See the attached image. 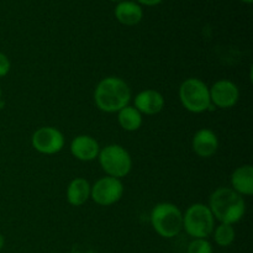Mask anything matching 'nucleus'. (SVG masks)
Returning a JSON list of instances; mask_svg holds the SVG:
<instances>
[{
	"instance_id": "nucleus-9",
	"label": "nucleus",
	"mask_w": 253,
	"mask_h": 253,
	"mask_svg": "<svg viewBox=\"0 0 253 253\" xmlns=\"http://www.w3.org/2000/svg\"><path fill=\"white\" fill-rule=\"evenodd\" d=\"M211 105L219 109H231L239 103L240 89L229 79H220L209 88Z\"/></svg>"
},
{
	"instance_id": "nucleus-6",
	"label": "nucleus",
	"mask_w": 253,
	"mask_h": 253,
	"mask_svg": "<svg viewBox=\"0 0 253 253\" xmlns=\"http://www.w3.org/2000/svg\"><path fill=\"white\" fill-rule=\"evenodd\" d=\"M98 160L101 169L108 177L121 179L132 169V158L128 151L116 143H111L104 148H100Z\"/></svg>"
},
{
	"instance_id": "nucleus-13",
	"label": "nucleus",
	"mask_w": 253,
	"mask_h": 253,
	"mask_svg": "<svg viewBox=\"0 0 253 253\" xmlns=\"http://www.w3.org/2000/svg\"><path fill=\"white\" fill-rule=\"evenodd\" d=\"M231 189L242 197H251L253 194V167L244 165L237 167L230 177Z\"/></svg>"
},
{
	"instance_id": "nucleus-10",
	"label": "nucleus",
	"mask_w": 253,
	"mask_h": 253,
	"mask_svg": "<svg viewBox=\"0 0 253 253\" xmlns=\"http://www.w3.org/2000/svg\"><path fill=\"white\" fill-rule=\"evenodd\" d=\"M72 156L82 162H91L96 160L100 152L99 142L89 135H78L72 140L69 146Z\"/></svg>"
},
{
	"instance_id": "nucleus-23",
	"label": "nucleus",
	"mask_w": 253,
	"mask_h": 253,
	"mask_svg": "<svg viewBox=\"0 0 253 253\" xmlns=\"http://www.w3.org/2000/svg\"><path fill=\"white\" fill-rule=\"evenodd\" d=\"M111 1H114V2H120V1H124V0H111Z\"/></svg>"
},
{
	"instance_id": "nucleus-22",
	"label": "nucleus",
	"mask_w": 253,
	"mask_h": 253,
	"mask_svg": "<svg viewBox=\"0 0 253 253\" xmlns=\"http://www.w3.org/2000/svg\"><path fill=\"white\" fill-rule=\"evenodd\" d=\"M242 2H246V4H251L252 2V0H241Z\"/></svg>"
},
{
	"instance_id": "nucleus-20",
	"label": "nucleus",
	"mask_w": 253,
	"mask_h": 253,
	"mask_svg": "<svg viewBox=\"0 0 253 253\" xmlns=\"http://www.w3.org/2000/svg\"><path fill=\"white\" fill-rule=\"evenodd\" d=\"M137 4H142L145 6H156V5L161 4L163 0H136Z\"/></svg>"
},
{
	"instance_id": "nucleus-5",
	"label": "nucleus",
	"mask_w": 253,
	"mask_h": 253,
	"mask_svg": "<svg viewBox=\"0 0 253 253\" xmlns=\"http://www.w3.org/2000/svg\"><path fill=\"white\" fill-rule=\"evenodd\" d=\"M180 104L187 111L202 114L211 108L209 86L199 78H187L179 86Z\"/></svg>"
},
{
	"instance_id": "nucleus-16",
	"label": "nucleus",
	"mask_w": 253,
	"mask_h": 253,
	"mask_svg": "<svg viewBox=\"0 0 253 253\" xmlns=\"http://www.w3.org/2000/svg\"><path fill=\"white\" fill-rule=\"evenodd\" d=\"M118 123L123 130L127 131V132H133L142 126V114L135 106L127 105L118 113Z\"/></svg>"
},
{
	"instance_id": "nucleus-18",
	"label": "nucleus",
	"mask_w": 253,
	"mask_h": 253,
	"mask_svg": "<svg viewBox=\"0 0 253 253\" xmlns=\"http://www.w3.org/2000/svg\"><path fill=\"white\" fill-rule=\"evenodd\" d=\"M187 253H212V246L208 239H193L188 245Z\"/></svg>"
},
{
	"instance_id": "nucleus-8",
	"label": "nucleus",
	"mask_w": 253,
	"mask_h": 253,
	"mask_svg": "<svg viewBox=\"0 0 253 253\" xmlns=\"http://www.w3.org/2000/svg\"><path fill=\"white\" fill-rule=\"evenodd\" d=\"M66 143L62 131L52 126L40 127L32 133L31 145L41 155L52 156L61 152Z\"/></svg>"
},
{
	"instance_id": "nucleus-11",
	"label": "nucleus",
	"mask_w": 253,
	"mask_h": 253,
	"mask_svg": "<svg viewBox=\"0 0 253 253\" xmlns=\"http://www.w3.org/2000/svg\"><path fill=\"white\" fill-rule=\"evenodd\" d=\"M192 148L198 157L210 158L217 152L219 138L210 128H200L193 136Z\"/></svg>"
},
{
	"instance_id": "nucleus-15",
	"label": "nucleus",
	"mask_w": 253,
	"mask_h": 253,
	"mask_svg": "<svg viewBox=\"0 0 253 253\" xmlns=\"http://www.w3.org/2000/svg\"><path fill=\"white\" fill-rule=\"evenodd\" d=\"M91 185L85 178H74L69 182L66 190L67 202L72 207H82L90 199Z\"/></svg>"
},
{
	"instance_id": "nucleus-21",
	"label": "nucleus",
	"mask_w": 253,
	"mask_h": 253,
	"mask_svg": "<svg viewBox=\"0 0 253 253\" xmlns=\"http://www.w3.org/2000/svg\"><path fill=\"white\" fill-rule=\"evenodd\" d=\"M4 246H5V237H4V235L0 234V251L4 249Z\"/></svg>"
},
{
	"instance_id": "nucleus-24",
	"label": "nucleus",
	"mask_w": 253,
	"mask_h": 253,
	"mask_svg": "<svg viewBox=\"0 0 253 253\" xmlns=\"http://www.w3.org/2000/svg\"><path fill=\"white\" fill-rule=\"evenodd\" d=\"M1 96H2V91H1V88H0V100H1Z\"/></svg>"
},
{
	"instance_id": "nucleus-14",
	"label": "nucleus",
	"mask_w": 253,
	"mask_h": 253,
	"mask_svg": "<svg viewBox=\"0 0 253 253\" xmlns=\"http://www.w3.org/2000/svg\"><path fill=\"white\" fill-rule=\"evenodd\" d=\"M116 20L125 26H135L143 19V10L140 4L130 0H124L116 4L114 10Z\"/></svg>"
},
{
	"instance_id": "nucleus-3",
	"label": "nucleus",
	"mask_w": 253,
	"mask_h": 253,
	"mask_svg": "<svg viewBox=\"0 0 253 253\" xmlns=\"http://www.w3.org/2000/svg\"><path fill=\"white\" fill-rule=\"evenodd\" d=\"M150 221L157 235L173 239L183 230V212L173 203H158L151 210Z\"/></svg>"
},
{
	"instance_id": "nucleus-2",
	"label": "nucleus",
	"mask_w": 253,
	"mask_h": 253,
	"mask_svg": "<svg viewBox=\"0 0 253 253\" xmlns=\"http://www.w3.org/2000/svg\"><path fill=\"white\" fill-rule=\"evenodd\" d=\"M208 207L220 224L235 225L241 221L246 214L244 197L230 187H220L214 190L209 198Z\"/></svg>"
},
{
	"instance_id": "nucleus-17",
	"label": "nucleus",
	"mask_w": 253,
	"mask_h": 253,
	"mask_svg": "<svg viewBox=\"0 0 253 253\" xmlns=\"http://www.w3.org/2000/svg\"><path fill=\"white\" fill-rule=\"evenodd\" d=\"M212 237L217 246L220 247H229L234 244L236 232H235L234 225L229 224H220L215 226L212 231Z\"/></svg>"
},
{
	"instance_id": "nucleus-4",
	"label": "nucleus",
	"mask_w": 253,
	"mask_h": 253,
	"mask_svg": "<svg viewBox=\"0 0 253 253\" xmlns=\"http://www.w3.org/2000/svg\"><path fill=\"white\" fill-rule=\"evenodd\" d=\"M215 229V217L203 203L192 204L183 214V230L192 239H208Z\"/></svg>"
},
{
	"instance_id": "nucleus-1",
	"label": "nucleus",
	"mask_w": 253,
	"mask_h": 253,
	"mask_svg": "<svg viewBox=\"0 0 253 253\" xmlns=\"http://www.w3.org/2000/svg\"><path fill=\"white\" fill-rule=\"evenodd\" d=\"M130 100V86L119 77H106L101 79L94 90V103L96 108L106 114L119 113L128 105Z\"/></svg>"
},
{
	"instance_id": "nucleus-7",
	"label": "nucleus",
	"mask_w": 253,
	"mask_h": 253,
	"mask_svg": "<svg viewBox=\"0 0 253 253\" xmlns=\"http://www.w3.org/2000/svg\"><path fill=\"white\" fill-rule=\"evenodd\" d=\"M125 188L121 179L113 177H103L91 185L90 199L100 207H111L120 202Z\"/></svg>"
},
{
	"instance_id": "nucleus-19",
	"label": "nucleus",
	"mask_w": 253,
	"mask_h": 253,
	"mask_svg": "<svg viewBox=\"0 0 253 253\" xmlns=\"http://www.w3.org/2000/svg\"><path fill=\"white\" fill-rule=\"evenodd\" d=\"M11 69V62L5 53L0 52V78H4Z\"/></svg>"
},
{
	"instance_id": "nucleus-12",
	"label": "nucleus",
	"mask_w": 253,
	"mask_h": 253,
	"mask_svg": "<svg viewBox=\"0 0 253 253\" xmlns=\"http://www.w3.org/2000/svg\"><path fill=\"white\" fill-rule=\"evenodd\" d=\"M165 96L155 89H145L135 96V108L142 115H157L165 108Z\"/></svg>"
}]
</instances>
